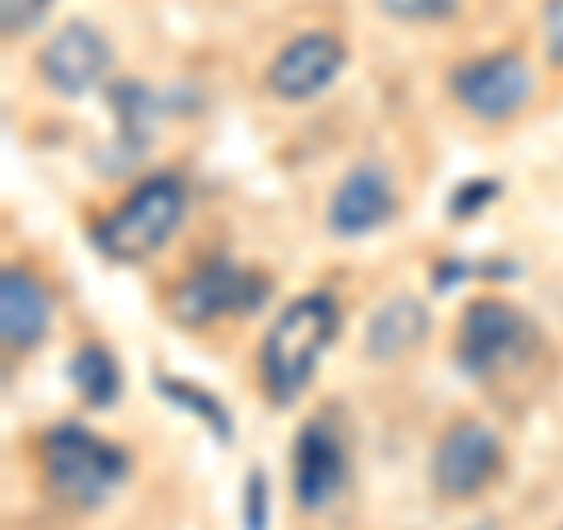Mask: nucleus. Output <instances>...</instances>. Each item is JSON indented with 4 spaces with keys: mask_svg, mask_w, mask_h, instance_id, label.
<instances>
[{
    "mask_svg": "<svg viewBox=\"0 0 563 530\" xmlns=\"http://www.w3.org/2000/svg\"><path fill=\"white\" fill-rule=\"evenodd\" d=\"M339 339V306L329 291H306L296 296L287 310L273 320L268 339L258 352L263 390L273 404H296L306 395L314 366L324 362V352Z\"/></svg>",
    "mask_w": 563,
    "mask_h": 530,
    "instance_id": "f257e3e1",
    "label": "nucleus"
},
{
    "mask_svg": "<svg viewBox=\"0 0 563 530\" xmlns=\"http://www.w3.org/2000/svg\"><path fill=\"white\" fill-rule=\"evenodd\" d=\"M188 211V188L174 174H155V179L136 184L128 202H118L109 217L95 225V250L113 263H141L155 250H165L169 235L179 231Z\"/></svg>",
    "mask_w": 563,
    "mask_h": 530,
    "instance_id": "f03ea898",
    "label": "nucleus"
},
{
    "mask_svg": "<svg viewBox=\"0 0 563 530\" xmlns=\"http://www.w3.org/2000/svg\"><path fill=\"white\" fill-rule=\"evenodd\" d=\"M43 474L52 493L70 507H99L113 498V488L132 474L128 451H118L113 441L95 437L90 428L62 422L57 432L43 441Z\"/></svg>",
    "mask_w": 563,
    "mask_h": 530,
    "instance_id": "7ed1b4c3",
    "label": "nucleus"
},
{
    "mask_svg": "<svg viewBox=\"0 0 563 530\" xmlns=\"http://www.w3.org/2000/svg\"><path fill=\"white\" fill-rule=\"evenodd\" d=\"M263 300H268V277L263 273H250L240 268V263H207V268H198L192 277L179 281V291L169 296V314L179 324H217L225 320V314H250L258 310Z\"/></svg>",
    "mask_w": 563,
    "mask_h": 530,
    "instance_id": "20e7f679",
    "label": "nucleus"
},
{
    "mask_svg": "<svg viewBox=\"0 0 563 530\" xmlns=\"http://www.w3.org/2000/svg\"><path fill=\"white\" fill-rule=\"evenodd\" d=\"M503 470V441L484 422H455V428L442 432L432 455V484L442 498L465 503L479 498V493L498 479Z\"/></svg>",
    "mask_w": 563,
    "mask_h": 530,
    "instance_id": "39448f33",
    "label": "nucleus"
},
{
    "mask_svg": "<svg viewBox=\"0 0 563 530\" xmlns=\"http://www.w3.org/2000/svg\"><path fill=\"white\" fill-rule=\"evenodd\" d=\"M526 343H531V324L521 320L503 300H474L461 314V339H455V362L465 366V376L488 380L498 366H512Z\"/></svg>",
    "mask_w": 563,
    "mask_h": 530,
    "instance_id": "423d86ee",
    "label": "nucleus"
},
{
    "mask_svg": "<svg viewBox=\"0 0 563 530\" xmlns=\"http://www.w3.org/2000/svg\"><path fill=\"white\" fill-rule=\"evenodd\" d=\"M451 90L474 118L503 122V118L526 109V99H531V90H536V76H531V66H526V57H517V52H493V57H479V62L455 70Z\"/></svg>",
    "mask_w": 563,
    "mask_h": 530,
    "instance_id": "0eeeda50",
    "label": "nucleus"
},
{
    "mask_svg": "<svg viewBox=\"0 0 563 530\" xmlns=\"http://www.w3.org/2000/svg\"><path fill=\"white\" fill-rule=\"evenodd\" d=\"M109 66H113L109 38H103L95 24H85V20L62 24V29L47 38V47L38 52L43 80H47L57 95H70V99H76V95H90L95 85L109 76Z\"/></svg>",
    "mask_w": 563,
    "mask_h": 530,
    "instance_id": "6e6552de",
    "label": "nucleus"
},
{
    "mask_svg": "<svg viewBox=\"0 0 563 530\" xmlns=\"http://www.w3.org/2000/svg\"><path fill=\"white\" fill-rule=\"evenodd\" d=\"M343 62H347V47H343L339 33H324V29L301 33V38H291L273 57L268 90L277 99H291V103L314 99L320 90H329V85H333V76L343 70Z\"/></svg>",
    "mask_w": 563,
    "mask_h": 530,
    "instance_id": "1a4fd4ad",
    "label": "nucleus"
},
{
    "mask_svg": "<svg viewBox=\"0 0 563 530\" xmlns=\"http://www.w3.org/2000/svg\"><path fill=\"white\" fill-rule=\"evenodd\" d=\"M347 484V455L343 441L333 437L329 422H310L296 437V455H291V493L306 511H324L339 488Z\"/></svg>",
    "mask_w": 563,
    "mask_h": 530,
    "instance_id": "9d476101",
    "label": "nucleus"
},
{
    "mask_svg": "<svg viewBox=\"0 0 563 530\" xmlns=\"http://www.w3.org/2000/svg\"><path fill=\"white\" fill-rule=\"evenodd\" d=\"M395 211H399V198H395L390 174H385L380 165H357L329 202V231L343 235V240L372 235L395 217Z\"/></svg>",
    "mask_w": 563,
    "mask_h": 530,
    "instance_id": "9b49d317",
    "label": "nucleus"
},
{
    "mask_svg": "<svg viewBox=\"0 0 563 530\" xmlns=\"http://www.w3.org/2000/svg\"><path fill=\"white\" fill-rule=\"evenodd\" d=\"M52 324V296L29 268H10L0 273V339L10 352H33L47 339Z\"/></svg>",
    "mask_w": 563,
    "mask_h": 530,
    "instance_id": "f8f14e48",
    "label": "nucleus"
},
{
    "mask_svg": "<svg viewBox=\"0 0 563 530\" xmlns=\"http://www.w3.org/2000/svg\"><path fill=\"white\" fill-rule=\"evenodd\" d=\"M428 324H432V314L422 300H413V296L385 300L372 314V324H366V352H372L376 362H395L428 339Z\"/></svg>",
    "mask_w": 563,
    "mask_h": 530,
    "instance_id": "ddd939ff",
    "label": "nucleus"
},
{
    "mask_svg": "<svg viewBox=\"0 0 563 530\" xmlns=\"http://www.w3.org/2000/svg\"><path fill=\"white\" fill-rule=\"evenodd\" d=\"M70 385L80 390L85 404H95V409H109L122 390V376H118V362L109 357L103 347H80L76 357H70Z\"/></svg>",
    "mask_w": 563,
    "mask_h": 530,
    "instance_id": "4468645a",
    "label": "nucleus"
},
{
    "mask_svg": "<svg viewBox=\"0 0 563 530\" xmlns=\"http://www.w3.org/2000/svg\"><path fill=\"white\" fill-rule=\"evenodd\" d=\"M155 390H161L165 399H174V404H184V409H192V418L217 432V441H231V418H225V409L211 395L192 390V385H184V380H155Z\"/></svg>",
    "mask_w": 563,
    "mask_h": 530,
    "instance_id": "2eb2a0df",
    "label": "nucleus"
},
{
    "mask_svg": "<svg viewBox=\"0 0 563 530\" xmlns=\"http://www.w3.org/2000/svg\"><path fill=\"white\" fill-rule=\"evenodd\" d=\"M461 0H380L385 14H395V20H409V24H428V20H446L455 14Z\"/></svg>",
    "mask_w": 563,
    "mask_h": 530,
    "instance_id": "dca6fc26",
    "label": "nucleus"
},
{
    "mask_svg": "<svg viewBox=\"0 0 563 530\" xmlns=\"http://www.w3.org/2000/svg\"><path fill=\"white\" fill-rule=\"evenodd\" d=\"M47 10H52V0H0V29H5V38H20Z\"/></svg>",
    "mask_w": 563,
    "mask_h": 530,
    "instance_id": "f3484780",
    "label": "nucleus"
},
{
    "mask_svg": "<svg viewBox=\"0 0 563 530\" xmlns=\"http://www.w3.org/2000/svg\"><path fill=\"white\" fill-rule=\"evenodd\" d=\"M244 498H250L244 526H250V530H263V526H268V479H263V470L250 474V488H244Z\"/></svg>",
    "mask_w": 563,
    "mask_h": 530,
    "instance_id": "a211bd4d",
    "label": "nucleus"
},
{
    "mask_svg": "<svg viewBox=\"0 0 563 530\" xmlns=\"http://www.w3.org/2000/svg\"><path fill=\"white\" fill-rule=\"evenodd\" d=\"M544 38H550L554 62H563V0H550V10H544Z\"/></svg>",
    "mask_w": 563,
    "mask_h": 530,
    "instance_id": "6ab92c4d",
    "label": "nucleus"
},
{
    "mask_svg": "<svg viewBox=\"0 0 563 530\" xmlns=\"http://www.w3.org/2000/svg\"><path fill=\"white\" fill-rule=\"evenodd\" d=\"M474 530H493V526H474Z\"/></svg>",
    "mask_w": 563,
    "mask_h": 530,
    "instance_id": "aec40b11",
    "label": "nucleus"
}]
</instances>
